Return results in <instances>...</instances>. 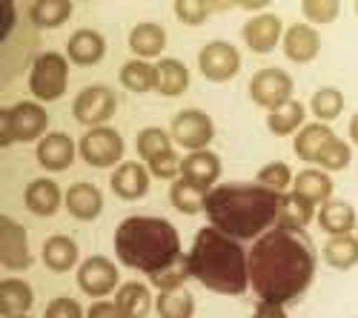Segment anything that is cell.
Instances as JSON below:
<instances>
[{
  "instance_id": "1",
  "label": "cell",
  "mask_w": 358,
  "mask_h": 318,
  "mask_svg": "<svg viewBox=\"0 0 358 318\" xmlns=\"http://www.w3.org/2000/svg\"><path fill=\"white\" fill-rule=\"evenodd\" d=\"M315 278L313 241L304 229L275 226L264 233L250 250V284L261 301L289 304Z\"/></svg>"
},
{
  "instance_id": "2",
  "label": "cell",
  "mask_w": 358,
  "mask_h": 318,
  "mask_svg": "<svg viewBox=\"0 0 358 318\" xmlns=\"http://www.w3.org/2000/svg\"><path fill=\"white\" fill-rule=\"evenodd\" d=\"M281 195L261 184H221L206 195V218L215 229L235 241L261 238L264 229L278 221Z\"/></svg>"
},
{
  "instance_id": "3",
  "label": "cell",
  "mask_w": 358,
  "mask_h": 318,
  "mask_svg": "<svg viewBox=\"0 0 358 318\" xmlns=\"http://www.w3.org/2000/svg\"><path fill=\"white\" fill-rule=\"evenodd\" d=\"M187 261L189 275L213 293L241 296L250 287V255H244L238 241L215 226H203L195 236Z\"/></svg>"
},
{
  "instance_id": "4",
  "label": "cell",
  "mask_w": 358,
  "mask_h": 318,
  "mask_svg": "<svg viewBox=\"0 0 358 318\" xmlns=\"http://www.w3.org/2000/svg\"><path fill=\"white\" fill-rule=\"evenodd\" d=\"M115 252L121 264L155 275L169 264L181 261V238L166 218L132 215L115 229Z\"/></svg>"
},
{
  "instance_id": "5",
  "label": "cell",
  "mask_w": 358,
  "mask_h": 318,
  "mask_svg": "<svg viewBox=\"0 0 358 318\" xmlns=\"http://www.w3.org/2000/svg\"><path fill=\"white\" fill-rule=\"evenodd\" d=\"M49 115L41 103L20 101L12 109L0 112V147H12L15 140H43L49 132Z\"/></svg>"
},
{
  "instance_id": "6",
  "label": "cell",
  "mask_w": 358,
  "mask_h": 318,
  "mask_svg": "<svg viewBox=\"0 0 358 318\" xmlns=\"http://www.w3.org/2000/svg\"><path fill=\"white\" fill-rule=\"evenodd\" d=\"M66 78H69V64L61 52H43L32 75H29V86H32V95L38 101H57L66 92Z\"/></svg>"
},
{
  "instance_id": "7",
  "label": "cell",
  "mask_w": 358,
  "mask_h": 318,
  "mask_svg": "<svg viewBox=\"0 0 358 318\" xmlns=\"http://www.w3.org/2000/svg\"><path fill=\"white\" fill-rule=\"evenodd\" d=\"M78 155L89 164V166H98V169H106V166H121L124 161V138L117 135L112 127H95L89 129L80 143H78Z\"/></svg>"
},
{
  "instance_id": "8",
  "label": "cell",
  "mask_w": 358,
  "mask_h": 318,
  "mask_svg": "<svg viewBox=\"0 0 358 318\" xmlns=\"http://www.w3.org/2000/svg\"><path fill=\"white\" fill-rule=\"evenodd\" d=\"M292 78L284 72V69H275V66H266V69H258L250 80V98L252 103H258L261 109H281L284 103L292 101Z\"/></svg>"
},
{
  "instance_id": "9",
  "label": "cell",
  "mask_w": 358,
  "mask_h": 318,
  "mask_svg": "<svg viewBox=\"0 0 358 318\" xmlns=\"http://www.w3.org/2000/svg\"><path fill=\"white\" fill-rule=\"evenodd\" d=\"M169 135H172V140L178 143V147H184L189 152H201V150H206V143L215 138V127H213V118L206 112L184 109L172 118Z\"/></svg>"
},
{
  "instance_id": "10",
  "label": "cell",
  "mask_w": 358,
  "mask_h": 318,
  "mask_svg": "<svg viewBox=\"0 0 358 318\" xmlns=\"http://www.w3.org/2000/svg\"><path fill=\"white\" fill-rule=\"evenodd\" d=\"M117 109V95L109 89V86L98 83V86H86V89L75 98L72 103V115L75 121L83 127H103Z\"/></svg>"
},
{
  "instance_id": "11",
  "label": "cell",
  "mask_w": 358,
  "mask_h": 318,
  "mask_svg": "<svg viewBox=\"0 0 358 318\" xmlns=\"http://www.w3.org/2000/svg\"><path fill=\"white\" fill-rule=\"evenodd\" d=\"M198 66H201V75L206 80L227 83L238 75V69H241V55H238V49L227 41H213L198 52Z\"/></svg>"
},
{
  "instance_id": "12",
  "label": "cell",
  "mask_w": 358,
  "mask_h": 318,
  "mask_svg": "<svg viewBox=\"0 0 358 318\" xmlns=\"http://www.w3.org/2000/svg\"><path fill=\"white\" fill-rule=\"evenodd\" d=\"M78 287H80V293H86V296H92V298L101 301L103 296H109L117 287L115 264L109 261L106 255L86 258V261L80 264V270H78Z\"/></svg>"
},
{
  "instance_id": "13",
  "label": "cell",
  "mask_w": 358,
  "mask_h": 318,
  "mask_svg": "<svg viewBox=\"0 0 358 318\" xmlns=\"http://www.w3.org/2000/svg\"><path fill=\"white\" fill-rule=\"evenodd\" d=\"M0 261L6 270L32 267V252L26 247V229L15 218H0Z\"/></svg>"
},
{
  "instance_id": "14",
  "label": "cell",
  "mask_w": 358,
  "mask_h": 318,
  "mask_svg": "<svg viewBox=\"0 0 358 318\" xmlns=\"http://www.w3.org/2000/svg\"><path fill=\"white\" fill-rule=\"evenodd\" d=\"M241 35L247 41V46L258 55H270L284 38H281V17L270 15V12H261L255 17H250L241 29Z\"/></svg>"
},
{
  "instance_id": "15",
  "label": "cell",
  "mask_w": 358,
  "mask_h": 318,
  "mask_svg": "<svg viewBox=\"0 0 358 318\" xmlns=\"http://www.w3.org/2000/svg\"><path fill=\"white\" fill-rule=\"evenodd\" d=\"M109 187H112V192L117 198L138 201V198H143L149 192V172L138 161H124L121 166H115L112 178H109Z\"/></svg>"
},
{
  "instance_id": "16",
  "label": "cell",
  "mask_w": 358,
  "mask_h": 318,
  "mask_svg": "<svg viewBox=\"0 0 358 318\" xmlns=\"http://www.w3.org/2000/svg\"><path fill=\"white\" fill-rule=\"evenodd\" d=\"M321 52V38L313 26L307 23H292L284 32V55L292 64H310Z\"/></svg>"
},
{
  "instance_id": "17",
  "label": "cell",
  "mask_w": 358,
  "mask_h": 318,
  "mask_svg": "<svg viewBox=\"0 0 358 318\" xmlns=\"http://www.w3.org/2000/svg\"><path fill=\"white\" fill-rule=\"evenodd\" d=\"M38 161L49 172H64L75 161V140L64 132H49L43 140H38Z\"/></svg>"
},
{
  "instance_id": "18",
  "label": "cell",
  "mask_w": 358,
  "mask_h": 318,
  "mask_svg": "<svg viewBox=\"0 0 358 318\" xmlns=\"http://www.w3.org/2000/svg\"><path fill=\"white\" fill-rule=\"evenodd\" d=\"M181 178H187L189 184L201 187L210 192L213 184L221 178V158L213 155L210 150H201V152H189L181 164Z\"/></svg>"
},
{
  "instance_id": "19",
  "label": "cell",
  "mask_w": 358,
  "mask_h": 318,
  "mask_svg": "<svg viewBox=\"0 0 358 318\" xmlns=\"http://www.w3.org/2000/svg\"><path fill=\"white\" fill-rule=\"evenodd\" d=\"M64 204H66L72 218H78V221H95L101 215V210H103V195H101V189L95 184L80 181V184H72L66 189Z\"/></svg>"
},
{
  "instance_id": "20",
  "label": "cell",
  "mask_w": 358,
  "mask_h": 318,
  "mask_svg": "<svg viewBox=\"0 0 358 318\" xmlns=\"http://www.w3.org/2000/svg\"><path fill=\"white\" fill-rule=\"evenodd\" d=\"M64 198H66V195H61V187H57L52 178H38V181L29 184L26 192H23L26 210L35 212V215H41V218L55 215L57 210H61Z\"/></svg>"
},
{
  "instance_id": "21",
  "label": "cell",
  "mask_w": 358,
  "mask_h": 318,
  "mask_svg": "<svg viewBox=\"0 0 358 318\" xmlns=\"http://www.w3.org/2000/svg\"><path fill=\"white\" fill-rule=\"evenodd\" d=\"M66 55L78 66H92L106 55V41L101 32H95V29H78L66 43Z\"/></svg>"
},
{
  "instance_id": "22",
  "label": "cell",
  "mask_w": 358,
  "mask_h": 318,
  "mask_svg": "<svg viewBox=\"0 0 358 318\" xmlns=\"http://www.w3.org/2000/svg\"><path fill=\"white\" fill-rule=\"evenodd\" d=\"M292 192L298 195V198H304V201H310V204L315 207V204H327V201H333L330 195H333V178L327 175V172H321V169H301L295 175V181H292Z\"/></svg>"
},
{
  "instance_id": "23",
  "label": "cell",
  "mask_w": 358,
  "mask_h": 318,
  "mask_svg": "<svg viewBox=\"0 0 358 318\" xmlns=\"http://www.w3.org/2000/svg\"><path fill=\"white\" fill-rule=\"evenodd\" d=\"M318 224L327 236L336 238V236H352V229L358 226V218L347 201H327L318 210Z\"/></svg>"
},
{
  "instance_id": "24",
  "label": "cell",
  "mask_w": 358,
  "mask_h": 318,
  "mask_svg": "<svg viewBox=\"0 0 358 318\" xmlns=\"http://www.w3.org/2000/svg\"><path fill=\"white\" fill-rule=\"evenodd\" d=\"M336 138V132L327 127V124H304V129H298L295 135V155L301 161H310V164H318V155L324 152V147Z\"/></svg>"
},
{
  "instance_id": "25",
  "label": "cell",
  "mask_w": 358,
  "mask_h": 318,
  "mask_svg": "<svg viewBox=\"0 0 358 318\" xmlns=\"http://www.w3.org/2000/svg\"><path fill=\"white\" fill-rule=\"evenodd\" d=\"M164 46H166V32H164V26H158L152 20L138 23L129 32V49L138 55V61L158 57L164 52Z\"/></svg>"
},
{
  "instance_id": "26",
  "label": "cell",
  "mask_w": 358,
  "mask_h": 318,
  "mask_svg": "<svg viewBox=\"0 0 358 318\" xmlns=\"http://www.w3.org/2000/svg\"><path fill=\"white\" fill-rule=\"evenodd\" d=\"M32 304H35V293L26 281H20V278H3L0 281V315L3 318L23 315Z\"/></svg>"
},
{
  "instance_id": "27",
  "label": "cell",
  "mask_w": 358,
  "mask_h": 318,
  "mask_svg": "<svg viewBox=\"0 0 358 318\" xmlns=\"http://www.w3.org/2000/svg\"><path fill=\"white\" fill-rule=\"evenodd\" d=\"M115 304L121 310V318H146L149 310H152V296H149L143 284L129 281L121 284V290L115 293Z\"/></svg>"
},
{
  "instance_id": "28",
  "label": "cell",
  "mask_w": 358,
  "mask_h": 318,
  "mask_svg": "<svg viewBox=\"0 0 358 318\" xmlns=\"http://www.w3.org/2000/svg\"><path fill=\"white\" fill-rule=\"evenodd\" d=\"M189 86V69L178 61V57H164L158 64V92L164 98L184 95Z\"/></svg>"
},
{
  "instance_id": "29",
  "label": "cell",
  "mask_w": 358,
  "mask_h": 318,
  "mask_svg": "<svg viewBox=\"0 0 358 318\" xmlns=\"http://www.w3.org/2000/svg\"><path fill=\"white\" fill-rule=\"evenodd\" d=\"M72 17V0H35L29 6V20L41 29H57Z\"/></svg>"
},
{
  "instance_id": "30",
  "label": "cell",
  "mask_w": 358,
  "mask_h": 318,
  "mask_svg": "<svg viewBox=\"0 0 358 318\" xmlns=\"http://www.w3.org/2000/svg\"><path fill=\"white\" fill-rule=\"evenodd\" d=\"M78 261V244L66 236H52L46 244H43V264L52 270V273H66L72 270Z\"/></svg>"
},
{
  "instance_id": "31",
  "label": "cell",
  "mask_w": 358,
  "mask_h": 318,
  "mask_svg": "<svg viewBox=\"0 0 358 318\" xmlns=\"http://www.w3.org/2000/svg\"><path fill=\"white\" fill-rule=\"evenodd\" d=\"M315 218V207L310 201L298 198L295 192L281 195V207H278V226L284 229H307V224Z\"/></svg>"
},
{
  "instance_id": "32",
  "label": "cell",
  "mask_w": 358,
  "mask_h": 318,
  "mask_svg": "<svg viewBox=\"0 0 358 318\" xmlns=\"http://www.w3.org/2000/svg\"><path fill=\"white\" fill-rule=\"evenodd\" d=\"M206 189L189 184L187 178H178L172 181V189H169V201H172V207L178 212H184V215H195V212H203L206 210Z\"/></svg>"
},
{
  "instance_id": "33",
  "label": "cell",
  "mask_w": 358,
  "mask_h": 318,
  "mask_svg": "<svg viewBox=\"0 0 358 318\" xmlns=\"http://www.w3.org/2000/svg\"><path fill=\"white\" fill-rule=\"evenodd\" d=\"M324 261L333 270H350L358 264V238L355 236H336L324 244Z\"/></svg>"
},
{
  "instance_id": "34",
  "label": "cell",
  "mask_w": 358,
  "mask_h": 318,
  "mask_svg": "<svg viewBox=\"0 0 358 318\" xmlns=\"http://www.w3.org/2000/svg\"><path fill=\"white\" fill-rule=\"evenodd\" d=\"M121 83L129 92H152L158 89V66L143 61H129L121 66Z\"/></svg>"
},
{
  "instance_id": "35",
  "label": "cell",
  "mask_w": 358,
  "mask_h": 318,
  "mask_svg": "<svg viewBox=\"0 0 358 318\" xmlns=\"http://www.w3.org/2000/svg\"><path fill=\"white\" fill-rule=\"evenodd\" d=\"M301 124H304V103H298V101H289L281 109L266 115V127H270V132L278 135V138L292 135V132L298 135Z\"/></svg>"
},
{
  "instance_id": "36",
  "label": "cell",
  "mask_w": 358,
  "mask_h": 318,
  "mask_svg": "<svg viewBox=\"0 0 358 318\" xmlns=\"http://www.w3.org/2000/svg\"><path fill=\"white\" fill-rule=\"evenodd\" d=\"M155 310H158L161 318H192L195 298H192V293H187L184 287H181V290L161 293L158 301H155Z\"/></svg>"
},
{
  "instance_id": "37",
  "label": "cell",
  "mask_w": 358,
  "mask_h": 318,
  "mask_svg": "<svg viewBox=\"0 0 358 318\" xmlns=\"http://www.w3.org/2000/svg\"><path fill=\"white\" fill-rule=\"evenodd\" d=\"M310 109H313V115L321 124L336 121L341 115V109H344V95L336 89V86H324V89H318L310 98Z\"/></svg>"
},
{
  "instance_id": "38",
  "label": "cell",
  "mask_w": 358,
  "mask_h": 318,
  "mask_svg": "<svg viewBox=\"0 0 358 318\" xmlns=\"http://www.w3.org/2000/svg\"><path fill=\"white\" fill-rule=\"evenodd\" d=\"M292 181H295V175H292V169L284 161H273V164H266V166L258 169V184L264 189L275 192V195H287Z\"/></svg>"
},
{
  "instance_id": "39",
  "label": "cell",
  "mask_w": 358,
  "mask_h": 318,
  "mask_svg": "<svg viewBox=\"0 0 358 318\" xmlns=\"http://www.w3.org/2000/svg\"><path fill=\"white\" fill-rule=\"evenodd\" d=\"M169 132H164L161 127H149V129H143V132H138V140H135V147H138V155L149 164V161H155L158 155H164V152H169L172 147H169Z\"/></svg>"
},
{
  "instance_id": "40",
  "label": "cell",
  "mask_w": 358,
  "mask_h": 318,
  "mask_svg": "<svg viewBox=\"0 0 358 318\" xmlns=\"http://www.w3.org/2000/svg\"><path fill=\"white\" fill-rule=\"evenodd\" d=\"M350 161H352L350 143L341 140V138H333V140L324 147V152L318 155V164L324 166V172H341V169L350 166Z\"/></svg>"
},
{
  "instance_id": "41",
  "label": "cell",
  "mask_w": 358,
  "mask_h": 318,
  "mask_svg": "<svg viewBox=\"0 0 358 318\" xmlns=\"http://www.w3.org/2000/svg\"><path fill=\"white\" fill-rule=\"evenodd\" d=\"M149 278H152V284L158 287L161 293H169V290H181V287H184V281L189 278V261H187V258H181V261L169 264L166 270H161V273H155V275H149Z\"/></svg>"
},
{
  "instance_id": "42",
  "label": "cell",
  "mask_w": 358,
  "mask_h": 318,
  "mask_svg": "<svg viewBox=\"0 0 358 318\" xmlns=\"http://www.w3.org/2000/svg\"><path fill=\"white\" fill-rule=\"evenodd\" d=\"M215 9H218V6H215V3H206V0H178V3H175L178 20L187 23V26H201Z\"/></svg>"
},
{
  "instance_id": "43",
  "label": "cell",
  "mask_w": 358,
  "mask_h": 318,
  "mask_svg": "<svg viewBox=\"0 0 358 318\" xmlns=\"http://www.w3.org/2000/svg\"><path fill=\"white\" fill-rule=\"evenodd\" d=\"M341 12L338 0H304L301 3V15L310 23H333Z\"/></svg>"
},
{
  "instance_id": "44",
  "label": "cell",
  "mask_w": 358,
  "mask_h": 318,
  "mask_svg": "<svg viewBox=\"0 0 358 318\" xmlns=\"http://www.w3.org/2000/svg\"><path fill=\"white\" fill-rule=\"evenodd\" d=\"M181 164H184V158H178V155L169 150V152L158 155L155 161H149V175L169 181V178H175V175H181Z\"/></svg>"
},
{
  "instance_id": "45",
  "label": "cell",
  "mask_w": 358,
  "mask_h": 318,
  "mask_svg": "<svg viewBox=\"0 0 358 318\" xmlns=\"http://www.w3.org/2000/svg\"><path fill=\"white\" fill-rule=\"evenodd\" d=\"M43 318H83V310H80V304L75 298H66L64 296V298L49 301Z\"/></svg>"
},
{
  "instance_id": "46",
  "label": "cell",
  "mask_w": 358,
  "mask_h": 318,
  "mask_svg": "<svg viewBox=\"0 0 358 318\" xmlns=\"http://www.w3.org/2000/svg\"><path fill=\"white\" fill-rule=\"evenodd\" d=\"M86 318H121V310H117L115 301H95L89 307Z\"/></svg>"
},
{
  "instance_id": "47",
  "label": "cell",
  "mask_w": 358,
  "mask_h": 318,
  "mask_svg": "<svg viewBox=\"0 0 358 318\" xmlns=\"http://www.w3.org/2000/svg\"><path fill=\"white\" fill-rule=\"evenodd\" d=\"M252 318H287V312H284L281 304H266V301H261V304L255 307Z\"/></svg>"
},
{
  "instance_id": "48",
  "label": "cell",
  "mask_w": 358,
  "mask_h": 318,
  "mask_svg": "<svg viewBox=\"0 0 358 318\" xmlns=\"http://www.w3.org/2000/svg\"><path fill=\"white\" fill-rule=\"evenodd\" d=\"M0 15H3V26H0V35H9L12 32V26H15V3H9V0H3L0 3Z\"/></svg>"
},
{
  "instance_id": "49",
  "label": "cell",
  "mask_w": 358,
  "mask_h": 318,
  "mask_svg": "<svg viewBox=\"0 0 358 318\" xmlns=\"http://www.w3.org/2000/svg\"><path fill=\"white\" fill-rule=\"evenodd\" d=\"M350 138H352V143L358 147V112L352 115V121H350Z\"/></svg>"
},
{
  "instance_id": "50",
  "label": "cell",
  "mask_w": 358,
  "mask_h": 318,
  "mask_svg": "<svg viewBox=\"0 0 358 318\" xmlns=\"http://www.w3.org/2000/svg\"><path fill=\"white\" fill-rule=\"evenodd\" d=\"M244 9H250V12H261L264 6H266V0H258V3H255V0H247V3H241Z\"/></svg>"
},
{
  "instance_id": "51",
  "label": "cell",
  "mask_w": 358,
  "mask_h": 318,
  "mask_svg": "<svg viewBox=\"0 0 358 318\" xmlns=\"http://www.w3.org/2000/svg\"><path fill=\"white\" fill-rule=\"evenodd\" d=\"M15 318H29V315H15Z\"/></svg>"
},
{
  "instance_id": "52",
  "label": "cell",
  "mask_w": 358,
  "mask_h": 318,
  "mask_svg": "<svg viewBox=\"0 0 358 318\" xmlns=\"http://www.w3.org/2000/svg\"><path fill=\"white\" fill-rule=\"evenodd\" d=\"M355 15H358V3H355Z\"/></svg>"
},
{
  "instance_id": "53",
  "label": "cell",
  "mask_w": 358,
  "mask_h": 318,
  "mask_svg": "<svg viewBox=\"0 0 358 318\" xmlns=\"http://www.w3.org/2000/svg\"><path fill=\"white\" fill-rule=\"evenodd\" d=\"M355 229H358V226H355ZM355 238H358V236H355Z\"/></svg>"
}]
</instances>
